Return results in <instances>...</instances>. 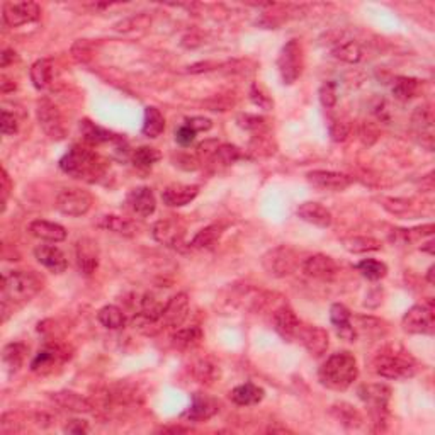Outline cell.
<instances>
[{
    "mask_svg": "<svg viewBox=\"0 0 435 435\" xmlns=\"http://www.w3.org/2000/svg\"><path fill=\"white\" fill-rule=\"evenodd\" d=\"M43 289V279L34 271H11L2 277V320L29 303Z\"/></svg>",
    "mask_w": 435,
    "mask_h": 435,
    "instance_id": "obj_1",
    "label": "cell"
},
{
    "mask_svg": "<svg viewBox=\"0 0 435 435\" xmlns=\"http://www.w3.org/2000/svg\"><path fill=\"white\" fill-rule=\"evenodd\" d=\"M223 227L221 225H209V227L203 228L199 233L192 239L189 247L196 248V250H211L218 245V241L223 236Z\"/></svg>",
    "mask_w": 435,
    "mask_h": 435,
    "instance_id": "obj_32",
    "label": "cell"
},
{
    "mask_svg": "<svg viewBox=\"0 0 435 435\" xmlns=\"http://www.w3.org/2000/svg\"><path fill=\"white\" fill-rule=\"evenodd\" d=\"M250 99H252V102L255 104V106L265 109V111H271V109L274 107V100L269 98V95L265 94L264 91H262V87L259 86V83H253L252 86Z\"/></svg>",
    "mask_w": 435,
    "mask_h": 435,
    "instance_id": "obj_50",
    "label": "cell"
},
{
    "mask_svg": "<svg viewBox=\"0 0 435 435\" xmlns=\"http://www.w3.org/2000/svg\"><path fill=\"white\" fill-rule=\"evenodd\" d=\"M218 412H220V405H218L215 398L203 393H194L192 394L191 406L185 410L182 417L187 418L189 422H197V424H201V422H208L209 418L215 417Z\"/></svg>",
    "mask_w": 435,
    "mask_h": 435,
    "instance_id": "obj_16",
    "label": "cell"
},
{
    "mask_svg": "<svg viewBox=\"0 0 435 435\" xmlns=\"http://www.w3.org/2000/svg\"><path fill=\"white\" fill-rule=\"evenodd\" d=\"M39 18H41V9L36 2H6L2 6L4 24L9 27L36 22Z\"/></svg>",
    "mask_w": 435,
    "mask_h": 435,
    "instance_id": "obj_11",
    "label": "cell"
},
{
    "mask_svg": "<svg viewBox=\"0 0 435 435\" xmlns=\"http://www.w3.org/2000/svg\"><path fill=\"white\" fill-rule=\"evenodd\" d=\"M36 116H38L39 126L44 135L51 140H63L67 136V128L63 123V116L58 106L50 99H39L36 106Z\"/></svg>",
    "mask_w": 435,
    "mask_h": 435,
    "instance_id": "obj_9",
    "label": "cell"
},
{
    "mask_svg": "<svg viewBox=\"0 0 435 435\" xmlns=\"http://www.w3.org/2000/svg\"><path fill=\"white\" fill-rule=\"evenodd\" d=\"M296 215L300 216L303 221H306V223L313 225V227H318V228L332 227V221H333L332 213H330V209H326L323 204H320V203L308 201V203L300 204Z\"/></svg>",
    "mask_w": 435,
    "mask_h": 435,
    "instance_id": "obj_25",
    "label": "cell"
},
{
    "mask_svg": "<svg viewBox=\"0 0 435 435\" xmlns=\"http://www.w3.org/2000/svg\"><path fill=\"white\" fill-rule=\"evenodd\" d=\"M29 76L31 82H33V86L38 91H44L53 80V62L48 58H41L34 62L29 70Z\"/></svg>",
    "mask_w": 435,
    "mask_h": 435,
    "instance_id": "obj_36",
    "label": "cell"
},
{
    "mask_svg": "<svg viewBox=\"0 0 435 435\" xmlns=\"http://www.w3.org/2000/svg\"><path fill=\"white\" fill-rule=\"evenodd\" d=\"M91 427H88V422L80 420V418H74V420H68V424L63 427V432L67 434H88Z\"/></svg>",
    "mask_w": 435,
    "mask_h": 435,
    "instance_id": "obj_55",
    "label": "cell"
},
{
    "mask_svg": "<svg viewBox=\"0 0 435 435\" xmlns=\"http://www.w3.org/2000/svg\"><path fill=\"white\" fill-rule=\"evenodd\" d=\"M272 321H274V330H276L277 335L283 338V340L286 342L296 340L301 321L289 306H281V308H277L272 315Z\"/></svg>",
    "mask_w": 435,
    "mask_h": 435,
    "instance_id": "obj_17",
    "label": "cell"
},
{
    "mask_svg": "<svg viewBox=\"0 0 435 435\" xmlns=\"http://www.w3.org/2000/svg\"><path fill=\"white\" fill-rule=\"evenodd\" d=\"M303 48H301L297 39H291V41L284 44L279 53V58H277V68H279L284 86H293L303 74Z\"/></svg>",
    "mask_w": 435,
    "mask_h": 435,
    "instance_id": "obj_6",
    "label": "cell"
},
{
    "mask_svg": "<svg viewBox=\"0 0 435 435\" xmlns=\"http://www.w3.org/2000/svg\"><path fill=\"white\" fill-rule=\"evenodd\" d=\"M51 400L62 408L68 410L74 413H91L94 410V405L87 400L82 394L74 392H56L51 393Z\"/></svg>",
    "mask_w": 435,
    "mask_h": 435,
    "instance_id": "obj_28",
    "label": "cell"
},
{
    "mask_svg": "<svg viewBox=\"0 0 435 435\" xmlns=\"http://www.w3.org/2000/svg\"><path fill=\"white\" fill-rule=\"evenodd\" d=\"M160 159L162 153L153 147H140L131 153V162L138 168H152Z\"/></svg>",
    "mask_w": 435,
    "mask_h": 435,
    "instance_id": "obj_45",
    "label": "cell"
},
{
    "mask_svg": "<svg viewBox=\"0 0 435 435\" xmlns=\"http://www.w3.org/2000/svg\"><path fill=\"white\" fill-rule=\"evenodd\" d=\"M332 415L337 418L338 424L347 429H359L362 425V415L349 403H337L332 406Z\"/></svg>",
    "mask_w": 435,
    "mask_h": 435,
    "instance_id": "obj_40",
    "label": "cell"
},
{
    "mask_svg": "<svg viewBox=\"0 0 435 435\" xmlns=\"http://www.w3.org/2000/svg\"><path fill=\"white\" fill-rule=\"evenodd\" d=\"M352 325L357 335H364L368 338H380L386 335V323L374 316H354Z\"/></svg>",
    "mask_w": 435,
    "mask_h": 435,
    "instance_id": "obj_34",
    "label": "cell"
},
{
    "mask_svg": "<svg viewBox=\"0 0 435 435\" xmlns=\"http://www.w3.org/2000/svg\"><path fill=\"white\" fill-rule=\"evenodd\" d=\"M413 128L417 130V135L422 136V138H427V145H429V150L432 152L434 145V114H432V109L429 106L424 107H418L413 114Z\"/></svg>",
    "mask_w": 435,
    "mask_h": 435,
    "instance_id": "obj_30",
    "label": "cell"
},
{
    "mask_svg": "<svg viewBox=\"0 0 435 435\" xmlns=\"http://www.w3.org/2000/svg\"><path fill=\"white\" fill-rule=\"evenodd\" d=\"M373 369L377 376L386 380L403 381L417 374L418 364L410 356V352H406L400 345H386L374 356Z\"/></svg>",
    "mask_w": 435,
    "mask_h": 435,
    "instance_id": "obj_4",
    "label": "cell"
},
{
    "mask_svg": "<svg viewBox=\"0 0 435 435\" xmlns=\"http://www.w3.org/2000/svg\"><path fill=\"white\" fill-rule=\"evenodd\" d=\"M165 130V118L160 112L159 107L148 106L145 109V119H143V128L142 133L148 138H159Z\"/></svg>",
    "mask_w": 435,
    "mask_h": 435,
    "instance_id": "obj_37",
    "label": "cell"
},
{
    "mask_svg": "<svg viewBox=\"0 0 435 435\" xmlns=\"http://www.w3.org/2000/svg\"><path fill=\"white\" fill-rule=\"evenodd\" d=\"M359 377V366L354 354L342 350L335 352L323 362L318 370V380L325 388L333 392H345Z\"/></svg>",
    "mask_w": 435,
    "mask_h": 435,
    "instance_id": "obj_3",
    "label": "cell"
},
{
    "mask_svg": "<svg viewBox=\"0 0 435 435\" xmlns=\"http://www.w3.org/2000/svg\"><path fill=\"white\" fill-rule=\"evenodd\" d=\"M328 131L333 142H345L350 133V126H349V123H345L344 119L330 118Z\"/></svg>",
    "mask_w": 435,
    "mask_h": 435,
    "instance_id": "obj_49",
    "label": "cell"
},
{
    "mask_svg": "<svg viewBox=\"0 0 435 435\" xmlns=\"http://www.w3.org/2000/svg\"><path fill=\"white\" fill-rule=\"evenodd\" d=\"M344 248L350 253H368L381 250L382 243L373 236H350L344 240Z\"/></svg>",
    "mask_w": 435,
    "mask_h": 435,
    "instance_id": "obj_42",
    "label": "cell"
},
{
    "mask_svg": "<svg viewBox=\"0 0 435 435\" xmlns=\"http://www.w3.org/2000/svg\"><path fill=\"white\" fill-rule=\"evenodd\" d=\"M239 124L243 130L253 133V135H262L265 128H267V123L262 116H255V114H241L239 116Z\"/></svg>",
    "mask_w": 435,
    "mask_h": 435,
    "instance_id": "obj_47",
    "label": "cell"
},
{
    "mask_svg": "<svg viewBox=\"0 0 435 435\" xmlns=\"http://www.w3.org/2000/svg\"><path fill=\"white\" fill-rule=\"evenodd\" d=\"M60 168L76 180L94 184L104 179L107 163L102 156L83 145H74L60 160Z\"/></svg>",
    "mask_w": 435,
    "mask_h": 435,
    "instance_id": "obj_2",
    "label": "cell"
},
{
    "mask_svg": "<svg viewBox=\"0 0 435 435\" xmlns=\"http://www.w3.org/2000/svg\"><path fill=\"white\" fill-rule=\"evenodd\" d=\"M332 53L345 63H357L362 58V48L354 39H338L332 46Z\"/></svg>",
    "mask_w": 435,
    "mask_h": 435,
    "instance_id": "obj_38",
    "label": "cell"
},
{
    "mask_svg": "<svg viewBox=\"0 0 435 435\" xmlns=\"http://www.w3.org/2000/svg\"><path fill=\"white\" fill-rule=\"evenodd\" d=\"M357 394H359L362 403L369 408L374 424H386L389 400H392V388L381 384V382H377V384H362L357 389Z\"/></svg>",
    "mask_w": 435,
    "mask_h": 435,
    "instance_id": "obj_5",
    "label": "cell"
},
{
    "mask_svg": "<svg viewBox=\"0 0 435 435\" xmlns=\"http://www.w3.org/2000/svg\"><path fill=\"white\" fill-rule=\"evenodd\" d=\"M75 257L79 271L83 276H92L99 265L98 243L91 239H80L75 245Z\"/></svg>",
    "mask_w": 435,
    "mask_h": 435,
    "instance_id": "obj_19",
    "label": "cell"
},
{
    "mask_svg": "<svg viewBox=\"0 0 435 435\" xmlns=\"http://www.w3.org/2000/svg\"><path fill=\"white\" fill-rule=\"evenodd\" d=\"M29 233L36 239L44 240V241H51V243H60L67 239V229L58 223H51V221L46 220H34L31 221Z\"/></svg>",
    "mask_w": 435,
    "mask_h": 435,
    "instance_id": "obj_27",
    "label": "cell"
},
{
    "mask_svg": "<svg viewBox=\"0 0 435 435\" xmlns=\"http://www.w3.org/2000/svg\"><path fill=\"white\" fill-rule=\"evenodd\" d=\"M303 272L308 277H313V279L330 281L337 276L338 267L332 257L318 253V255L308 257V259L303 262Z\"/></svg>",
    "mask_w": 435,
    "mask_h": 435,
    "instance_id": "obj_21",
    "label": "cell"
},
{
    "mask_svg": "<svg viewBox=\"0 0 435 435\" xmlns=\"http://www.w3.org/2000/svg\"><path fill=\"white\" fill-rule=\"evenodd\" d=\"M318 98H320V102L321 106H323L325 109H333L337 106V100H338V95H337V83L335 82H325L323 86L320 87V91H318Z\"/></svg>",
    "mask_w": 435,
    "mask_h": 435,
    "instance_id": "obj_48",
    "label": "cell"
},
{
    "mask_svg": "<svg viewBox=\"0 0 435 435\" xmlns=\"http://www.w3.org/2000/svg\"><path fill=\"white\" fill-rule=\"evenodd\" d=\"M160 432H163V434H187V432H191V429H187V427H162V429H160Z\"/></svg>",
    "mask_w": 435,
    "mask_h": 435,
    "instance_id": "obj_60",
    "label": "cell"
},
{
    "mask_svg": "<svg viewBox=\"0 0 435 435\" xmlns=\"http://www.w3.org/2000/svg\"><path fill=\"white\" fill-rule=\"evenodd\" d=\"M11 192V179L7 170L4 168L2 170V211H6V204H7V197H9Z\"/></svg>",
    "mask_w": 435,
    "mask_h": 435,
    "instance_id": "obj_57",
    "label": "cell"
},
{
    "mask_svg": "<svg viewBox=\"0 0 435 435\" xmlns=\"http://www.w3.org/2000/svg\"><path fill=\"white\" fill-rule=\"evenodd\" d=\"M80 135H82L83 142H86L87 145H91V147H98V145H106V143H116L121 138L119 135H114V133L106 130V128L92 123L91 119L80 121Z\"/></svg>",
    "mask_w": 435,
    "mask_h": 435,
    "instance_id": "obj_26",
    "label": "cell"
},
{
    "mask_svg": "<svg viewBox=\"0 0 435 435\" xmlns=\"http://www.w3.org/2000/svg\"><path fill=\"white\" fill-rule=\"evenodd\" d=\"M330 321L337 330V335L345 342H356L357 332L352 325V313L345 304L335 303L330 308Z\"/></svg>",
    "mask_w": 435,
    "mask_h": 435,
    "instance_id": "obj_23",
    "label": "cell"
},
{
    "mask_svg": "<svg viewBox=\"0 0 435 435\" xmlns=\"http://www.w3.org/2000/svg\"><path fill=\"white\" fill-rule=\"evenodd\" d=\"M196 135L197 133L192 130L191 126H187V124H182V126H179L175 130V142L180 145V147H184V148H187V147H191L192 143L196 142Z\"/></svg>",
    "mask_w": 435,
    "mask_h": 435,
    "instance_id": "obj_51",
    "label": "cell"
},
{
    "mask_svg": "<svg viewBox=\"0 0 435 435\" xmlns=\"http://www.w3.org/2000/svg\"><path fill=\"white\" fill-rule=\"evenodd\" d=\"M98 320L109 330H121L124 323H126L123 309L114 304H107L104 306V308H100L98 313Z\"/></svg>",
    "mask_w": 435,
    "mask_h": 435,
    "instance_id": "obj_43",
    "label": "cell"
},
{
    "mask_svg": "<svg viewBox=\"0 0 435 435\" xmlns=\"http://www.w3.org/2000/svg\"><path fill=\"white\" fill-rule=\"evenodd\" d=\"M27 356V347L22 342H12L2 350V362L9 373H18L22 368Z\"/></svg>",
    "mask_w": 435,
    "mask_h": 435,
    "instance_id": "obj_33",
    "label": "cell"
},
{
    "mask_svg": "<svg viewBox=\"0 0 435 435\" xmlns=\"http://www.w3.org/2000/svg\"><path fill=\"white\" fill-rule=\"evenodd\" d=\"M427 279H429L430 284H434V265L429 269V274H427Z\"/></svg>",
    "mask_w": 435,
    "mask_h": 435,
    "instance_id": "obj_61",
    "label": "cell"
},
{
    "mask_svg": "<svg viewBox=\"0 0 435 435\" xmlns=\"http://www.w3.org/2000/svg\"><path fill=\"white\" fill-rule=\"evenodd\" d=\"M185 124L191 126L196 133H204L209 131L213 128V121L209 118H203V116H194V118L185 119Z\"/></svg>",
    "mask_w": 435,
    "mask_h": 435,
    "instance_id": "obj_53",
    "label": "cell"
},
{
    "mask_svg": "<svg viewBox=\"0 0 435 435\" xmlns=\"http://www.w3.org/2000/svg\"><path fill=\"white\" fill-rule=\"evenodd\" d=\"M304 349L312 354L313 357H321L328 350L330 337L328 332L321 326H312V325H301L297 337Z\"/></svg>",
    "mask_w": 435,
    "mask_h": 435,
    "instance_id": "obj_14",
    "label": "cell"
},
{
    "mask_svg": "<svg viewBox=\"0 0 435 435\" xmlns=\"http://www.w3.org/2000/svg\"><path fill=\"white\" fill-rule=\"evenodd\" d=\"M241 156L243 155H241V150L239 147H235V145L225 143V145H220V147H218V150H216L213 159H216L218 162L223 163V165H232V163L239 162Z\"/></svg>",
    "mask_w": 435,
    "mask_h": 435,
    "instance_id": "obj_46",
    "label": "cell"
},
{
    "mask_svg": "<svg viewBox=\"0 0 435 435\" xmlns=\"http://www.w3.org/2000/svg\"><path fill=\"white\" fill-rule=\"evenodd\" d=\"M199 194V185L172 184L162 191V201L168 208H182L192 203Z\"/></svg>",
    "mask_w": 435,
    "mask_h": 435,
    "instance_id": "obj_22",
    "label": "cell"
},
{
    "mask_svg": "<svg viewBox=\"0 0 435 435\" xmlns=\"http://www.w3.org/2000/svg\"><path fill=\"white\" fill-rule=\"evenodd\" d=\"M189 316V296L185 293H179L172 296L165 303V308L160 315V330L179 328Z\"/></svg>",
    "mask_w": 435,
    "mask_h": 435,
    "instance_id": "obj_12",
    "label": "cell"
},
{
    "mask_svg": "<svg viewBox=\"0 0 435 435\" xmlns=\"http://www.w3.org/2000/svg\"><path fill=\"white\" fill-rule=\"evenodd\" d=\"M262 265L271 276L274 277H286L291 276L296 271L297 259L293 248L279 245V247L271 248L264 257H262Z\"/></svg>",
    "mask_w": 435,
    "mask_h": 435,
    "instance_id": "obj_10",
    "label": "cell"
},
{
    "mask_svg": "<svg viewBox=\"0 0 435 435\" xmlns=\"http://www.w3.org/2000/svg\"><path fill=\"white\" fill-rule=\"evenodd\" d=\"M308 182L313 187L321 189V191H332V192H340L352 185V177L347 174H342V172H333V170H313L308 172L306 175Z\"/></svg>",
    "mask_w": 435,
    "mask_h": 435,
    "instance_id": "obj_13",
    "label": "cell"
},
{
    "mask_svg": "<svg viewBox=\"0 0 435 435\" xmlns=\"http://www.w3.org/2000/svg\"><path fill=\"white\" fill-rule=\"evenodd\" d=\"M126 206L133 215L148 218L155 213L156 209V199L155 194L150 187H136L130 191V194L126 196Z\"/></svg>",
    "mask_w": 435,
    "mask_h": 435,
    "instance_id": "obj_18",
    "label": "cell"
},
{
    "mask_svg": "<svg viewBox=\"0 0 435 435\" xmlns=\"http://www.w3.org/2000/svg\"><path fill=\"white\" fill-rule=\"evenodd\" d=\"M192 374L201 384H213L216 380H220V366L209 357L199 359L192 368Z\"/></svg>",
    "mask_w": 435,
    "mask_h": 435,
    "instance_id": "obj_41",
    "label": "cell"
},
{
    "mask_svg": "<svg viewBox=\"0 0 435 435\" xmlns=\"http://www.w3.org/2000/svg\"><path fill=\"white\" fill-rule=\"evenodd\" d=\"M356 269L368 281H381L388 274V265L376 259H364L356 265Z\"/></svg>",
    "mask_w": 435,
    "mask_h": 435,
    "instance_id": "obj_44",
    "label": "cell"
},
{
    "mask_svg": "<svg viewBox=\"0 0 435 435\" xmlns=\"http://www.w3.org/2000/svg\"><path fill=\"white\" fill-rule=\"evenodd\" d=\"M203 340V330L199 326H187V328H177L172 335V344L179 350H191L197 347Z\"/></svg>",
    "mask_w": 435,
    "mask_h": 435,
    "instance_id": "obj_35",
    "label": "cell"
},
{
    "mask_svg": "<svg viewBox=\"0 0 435 435\" xmlns=\"http://www.w3.org/2000/svg\"><path fill=\"white\" fill-rule=\"evenodd\" d=\"M95 225H98L99 228L107 229V232L112 233H118V235L123 236H135L136 232H138V228H136V225L133 223L131 220H126V218H121L116 215L100 216Z\"/></svg>",
    "mask_w": 435,
    "mask_h": 435,
    "instance_id": "obj_31",
    "label": "cell"
},
{
    "mask_svg": "<svg viewBox=\"0 0 435 435\" xmlns=\"http://www.w3.org/2000/svg\"><path fill=\"white\" fill-rule=\"evenodd\" d=\"M216 63L206 62V63H196V65L189 67V74H201V72H209V70H215Z\"/></svg>",
    "mask_w": 435,
    "mask_h": 435,
    "instance_id": "obj_58",
    "label": "cell"
},
{
    "mask_svg": "<svg viewBox=\"0 0 435 435\" xmlns=\"http://www.w3.org/2000/svg\"><path fill=\"white\" fill-rule=\"evenodd\" d=\"M152 235L159 243L170 248H180L184 245L185 229L182 225L172 220H160L153 225Z\"/></svg>",
    "mask_w": 435,
    "mask_h": 435,
    "instance_id": "obj_15",
    "label": "cell"
},
{
    "mask_svg": "<svg viewBox=\"0 0 435 435\" xmlns=\"http://www.w3.org/2000/svg\"><path fill=\"white\" fill-rule=\"evenodd\" d=\"M68 359V354L65 350H62L58 345H46L39 350L34 356V359L31 361V370L38 374H48L51 370H55L56 366H60L62 362Z\"/></svg>",
    "mask_w": 435,
    "mask_h": 435,
    "instance_id": "obj_20",
    "label": "cell"
},
{
    "mask_svg": "<svg viewBox=\"0 0 435 435\" xmlns=\"http://www.w3.org/2000/svg\"><path fill=\"white\" fill-rule=\"evenodd\" d=\"M0 128H2L4 136H12L19 131V121L14 114H11L7 109H4L2 111V123H0Z\"/></svg>",
    "mask_w": 435,
    "mask_h": 435,
    "instance_id": "obj_52",
    "label": "cell"
},
{
    "mask_svg": "<svg viewBox=\"0 0 435 435\" xmlns=\"http://www.w3.org/2000/svg\"><path fill=\"white\" fill-rule=\"evenodd\" d=\"M34 257L44 269L53 274H63L68 267V260L65 253L55 245H38L34 248Z\"/></svg>",
    "mask_w": 435,
    "mask_h": 435,
    "instance_id": "obj_24",
    "label": "cell"
},
{
    "mask_svg": "<svg viewBox=\"0 0 435 435\" xmlns=\"http://www.w3.org/2000/svg\"><path fill=\"white\" fill-rule=\"evenodd\" d=\"M92 204H94V199H92V196L88 194L87 191H83V189L70 187V189H63V191H60V194L56 196L55 206L60 213H62V215L72 216V218H80L91 211Z\"/></svg>",
    "mask_w": 435,
    "mask_h": 435,
    "instance_id": "obj_8",
    "label": "cell"
},
{
    "mask_svg": "<svg viewBox=\"0 0 435 435\" xmlns=\"http://www.w3.org/2000/svg\"><path fill=\"white\" fill-rule=\"evenodd\" d=\"M175 165L177 167L184 168V170H196V168H199V160H197V156L187 155V153H180V155H177Z\"/></svg>",
    "mask_w": 435,
    "mask_h": 435,
    "instance_id": "obj_56",
    "label": "cell"
},
{
    "mask_svg": "<svg viewBox=\"0 0 435 435\" xmlns=\"http://www.w3.org/2000/svg\"><path fill=\"white\" fill-rule=\"evenodd\" d=\"M435 309L434 301L415 304L403 315L401 326L406 333L412 335H432L435 328Z\"/></svg>",
    "mask_w": 435,
    "mask_h": 435,
    "instance_id": "obj_7",
    "label": "cell"
},
{
    "mask_svg": "<svg viewBox=\"0 0 435 435\" xmlns=\"http://www.w3.org/2000/svg\"><path fill=\"white\" fill-rule=\"evenodd\" d=\"M422 82L418 79H412V76H396L393 82V95L398 100H410L417 98L418 92H420Z\"/></svg>",
    "mask_w": 435,
    "mask_h": 435,
    "instance_id": "obj_39",
    "label": "cell"
},
{
    "mask_svg": "<svg viewBox=\"0 0 435 435\" xmlns=\"http://www.w3.org/2000/svg\"><path fill=\"white\" fill-rule=\"evenodd\" d=\"M15 58H18V56H15V51L4 50V53H2V68H7V67L11 65V63H14Z\"/></svg>",
    "mask_w": 435,
    "mask_h": 435,
    "instance_id": "obj_59",
    "label": "cell"
},
{
    "mask_svg": "<svg viewBox=\"0 0 435 435\" xmlns=\"http://www.w3.org/2000/svg\"><path fill=\"white\" fill-rule=\"evenodd\" d=\"M218 147H220V143H218V140H206V142L199 143L196 147L197 150V156H201V159H213L215 156V153L218 150Z\"/></svg>",
    "mask_w": 435,
    "mask_h": 435,
    "instance_id": "obj_54",
    "label": "cell"
},
{
    "mask_svg": "<svg viewBox=\"0 0 435 435\" xmlns=\"http://www.w3.org/2000/svg\"><path fill=\"white\" fill-rule=\"evenodd\" d=\"M229 398L235 405L239 406H253L259 405V403L265 398L264 388L253 384V382H245V384L236 386L229 393Z\"/></svg>",
    "mask_w": 435,
    "mask_h": 435,
    "instance_id": "obj_29",
    "label": "cell"
}]
</instances>
